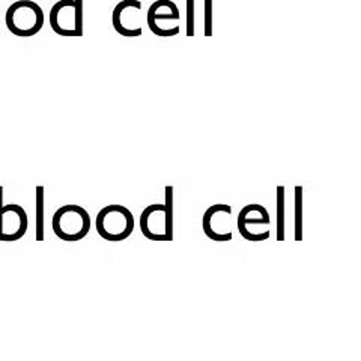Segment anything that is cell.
I'll list each match as a JSON object with an SVG mask.
<instances>
[{"label":"cell","mask_w":361,"mask_h":361,"mask_svg":"<svg viewBox=\"0 0 361 361\" xmlns=\"http://www.w3.org/2000/svg\"><path fill=\"white\" fill-rule=\"evenodd\" d=\"M139 226L149 241H173V187L166 185L164 203H152L142 214Z\"/></svg>","instance_id":"obj_1"},{"label":"cell","mask_w":361,"mask_h":361,"mask_svg":"<svg viewBox=\"0 0 361 361\" xmlns=\"http://www.w3.org/2000/svg\"><path fill=\"white\" fill-rule=\"evenodd\" d=\"M45 21L42 8L33 0H17L6 11L5 23L16 37L30 38L41 32Z\"/></svg>","instance_id":"obj_2"},{"label":"cell","mask_w":361,"mask_h":361,"mask_svg":"<svg viewBox=\"0 0 361 361\" xmlns=\"http://www.w3.org/2000/svg\"><path fill=\"white\" fill-rule=\"evenodd\" d=\"M95 229L101 238L106 241H126L134 231V216L123 205H107L97 214Z\"/></svg>","instance_id":"obj_3"},{"label":"cell","mask_w":361,"mask_h":361,"mask_svg":"<svg viewBox=\"0 0 361 361\" xmlns=\"http://www.w3.org/2000/svg\"><path fill=\"white\" fill-rule=\"evenodd\" d=\"M92 220L80 205H63L54 212L51 228L59 240L66 243L82 241L89 233Z\"/></svg>","instance_id":"obj_4"},{"label":"cell","mask_w":361,"mask_h":361,"mask_svg":"<svg viewBox=\"0 0 361 361\" xmlns=\"http://www.w3.org/2000/svg\"><path fill=\"white\" fill-rule=\"evenodd\" d=\"M83 0H59L49 14L50 26L61 37H83L85 14Z\"/></svg>","instance_id":"obj_5"},{"label":"cell","mask_w":361,"mask_h":361,"mask_svg":"<svg viewBox=\"0 0 361 361\" xmlns=\"http://www.w3.org/2000/svg\"><path fill=\"white\" fill-rule=\"evenodd\" d=\"M180 13L172 0H155L146 13V23L154 35L169 38L179 35Z\"/></svg>","instance_id":"obj_6"},{"label":"cell","mask_w":361,"mask_h":361,"mask_svg":"<svg viewBox=\"0 0 361 361\" xmlns=\"http://www.w3.org/2000/svg\"><path fill=\"white\" fill-rule=\"evenodd\" d=\"M269 223L271 217L265 207L259 203H250L240 211L238 219H236V228L244 240L261 243L271 236L269 229H265Z\"/></svg>","instance_id":"obj_7"},{"label":"cell","mask_w":361,"mask_h":361,"mask_svg":"<svg viewBox=\"0 0 361 361\" xmlns=\"http://www.w3.org/2000/svg\"><path fill=\"white\" fill-rule=\"evenodd\" d=\"M27 228V212L17 203L4 205V187L0 185V241H18L26 235Z\"/></svg>","instance_id":"obj_8"},{"label":"cell","mask_w":361,"mask_h":361,"mask_svg":"<svg viewBox=\"0 0 361 361\" xmlns=\"http://www.w3.org/2000/svg\"><path fill=\"white\" fill-rule=\"evenodd\" d=\"M232 207L226 203L211 205L202 219V229L211 241L228 243L232 241Z\"/></svg>","instance_id":"obj_9"},{"label":"cell","mask_w":361,"mask_h":361,"mask_svg":"<svg viewBox=\"0 0 361 361\" xmlns=\"http://www.w3.org/2000/svg\"><path fill=\"white\" fill-rule=\"evenodd\" d=\"M111 23L121 37H142V4L139 0H121L113 9Z\"/></svg>","instance_id":"obj_10"},{"label":"cell","mask_w":361,"mask_h":361,"mask_svg":"<svg viewBox=\"0 0 361 361\" xmlns=\"http://www.w3.org/2000/svg\"><path fill=\"white\" fill-rule=\"evenodd\" d=\"M286 188L277 187V241L286 238Z\"/></svg>","instance_id":"obj_11"},{"label":"cell","mask_w":361,"mask_h":361,"mask_svg":"<svg viewBox=\"0 0 361 361\" xmlns=\"http://www.w3.org/2000/svg\"><path fill=\"white\" fill-rule=\"evenodd\" d=\"M295 241H302V187H295Z\"/></svg>","instance_id":"obj_12"},{"label":"cell","mask_w":361,"mask_h":361,"mask_svg":"<svg viewBox=\"0 0 361 361\" xmlns=\"http://www.w3.org/2000/svg\"><path fill=\"white\" fill-rule=\"evenodd\" d=\"M44 187H37V241H44Z\"/></svg>","instance_id":"obj_13"},{"label":"cell","mask_w":361,"mask_h":361,"mask_svg":"<svg viewBox=\"0 0 361 361\" xmlns=\"http://www.w3.org/2000/svg\"><path fill=\"white\" fill-rule=\"evenodd\" d=\"M185 33L187 37H195V0H187Z\"/></svg>","instance_id":"obj_14"},{"label":"cell","mask_w":361,"mask_h":361,"mask_svg":"<svg viewBox=\"0 0 361 361\" xmlns=\"http://www.w3.org/2000/svg\"><path fill=\"white\" fill-rule=\"evenodd\" d=\"M214 0H205V37H212Z\"/></svg>","instance_id":"obj_15"},{"label":"cell","mask_w":361,"mask_h":361,"mask_svg":"<svg viewBox=\"0 0 361 361\" xmlns=\"http://www.w3.org/2000/svg\"><path fill=\"white\" fill-rule=\"evenodd\" d=\"M0 21H2V16H0Z\"/></svg>","instance_id":"obj_16"}]
</instances>
